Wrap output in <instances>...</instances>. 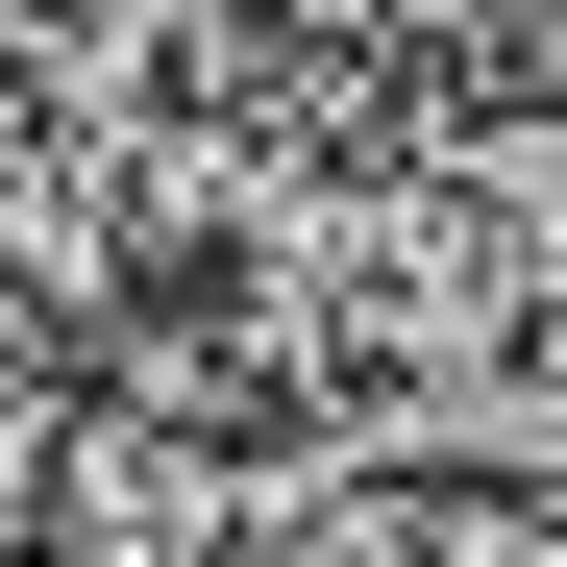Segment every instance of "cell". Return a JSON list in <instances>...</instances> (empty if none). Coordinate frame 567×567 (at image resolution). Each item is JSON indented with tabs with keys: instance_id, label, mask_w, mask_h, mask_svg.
Listing matches in <instances>:
<instances>
[{
	"instance_id": "6da1fadb",
	"label": "cell",
	"mask_w": 567,
	"mask_h": 567,
	"mask_svg": "<svg viewBox=\"0 0 567 567\" xmlns=\"http://www.w3.org/2000/svg\"><path fill=\"white\" fill-rule=\"evenodd\" d=\"M50 468H74V444H50V370H25V346H0V518H25V494H50Z\"/></svg>"
}]
</instances>
